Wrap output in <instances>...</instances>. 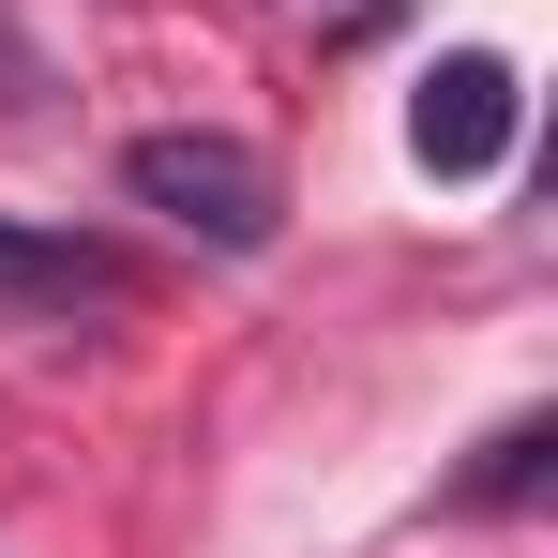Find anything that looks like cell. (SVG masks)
Segmentation results:
<instances>
[{"label": "cell", "instance_id": "6da1fadb", "mask_svg": "<svg viewBox=\"0 0 558 558\" xmlns=\"http://www.w3.org/2000/svg\"><path fill=\"white\" fill-rule=\"evenodd\" d=\"M121 182H136V211H167V227L211 242V257H272V227H287V182L242 151V136H211V121L136 136V151H121Z\"/></svg>", "mask_w": 558, "mask_h": 558}, {"label": "cell", "instance_id": "7a4b0ae2", "mask_svg": "<svg viewBox=\"0 0 558 558\" xmlns=\"http://www.w3.org/2000/svg\"><path fill=\"white\" fill-rule=\"evenodd\" d=\"M408 151H423L438 182H483V167L513 151V61H498V46H453V61L408 92Z\"/></svg>", "mask_w": 558, "mask_h": 558}, {"label": "cell", "instance_id": "3957f363", "mask_svg": "<svg viewBox=\"0 0 558 558\" xmlns=\"http://www.w3.org/2000/svg\"><path fill=\"white\" fill-rule=\"evenodd\" d=\"M0 302H136V257L92 242V227H31V211H0Z\"/></svg>", "mask_w": 558, "mask_h": 558}, {"label": "cell", "instance_id": "277c9868", "mask_svg": "<svg viewBox=\"0 0 558 558\" xmlns=\"http://www.w3.org/2000/svg\"><path fill=\"white\" fill-rule=\"evenodd\" d=\"M544 453H558V423H498V438H483V468L453 483V513H513V498L544 483Z\"/></svg>", "mask_w": 558, "mask_h": 558}]
</instances>
